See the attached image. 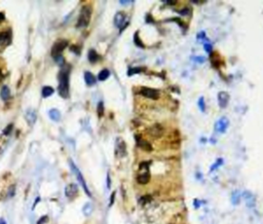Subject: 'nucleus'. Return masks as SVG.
I'll list each match as a JSON object with an SVG mask.
<instances>
[{"instance_id":"31","label":"nucleus","mask_w":263,"mask_h":224,"mask_svg":"<svg viewBox=\"0 0 263 224\" xmlns=\"http://www.w3.org/2000/svg\"><path fill=\"white\" fill-rule=\"evenodd\" d=\"M53 59H55V61L57 62V64H58L59 66H63V65L65 64V59L62 55L56 57V58H53Z\"/></svg>"},{"instance_id":"2","label":"nucleus","mask_w":263,"mask_h":224,"mask_svg":"<svg viewBox=\"0 0 263 224\" xmlns=\"http://www.w3.org/2000/svg\"><path fill=\"white\" fill-rule=\"evenodd\" d=\"M149 161H143L140 163L139 174L137 176V182L142 185H145L150 181V173H149Z\"/></svg>"},{"instance_id":"36","label":"nucleus","mask_w":263,"mask_h":224,"mask_svg":"<svg viewBox=\"0 0 263 224\" xmlns=\"http://www.w3.org/2000/svg\"><path fill=\"white\" fill-rule=\"evenodd\" d=\"M11 129H13V124H9V126H7V127H6V129H5L4 131H3V134H4V135L9 134L10 131H11Z\"/></svg>"},{"instance_id":"44","label":"nucleus","mask_w":263,"mask_h":224,"mask_svg":"<svg viewBox=\"0 0 263 224\" xmlns=\"http://www.w3.org/2000/svg\"><path fill=\"white\" fill-rule=\"evenodd\" d=\"M0 224H6V222H5V220L3 219V218L0 219Z\"/></svg>"},{"instance_id":"13","label":"nucleus","mask_w":263,"mask_h":224,"mask_svg":"<svg viewBox=\"0 0 263 224\" xmlns=\"http://www.w3.org/2000/svg\"><path fill=\"white\" fill-rule=\"evenodd\" d=\"M147 133H148L149 136H151V137H154V138L160 137L163 133V127L160 126V124H154V126H152L151 127H149V129L147 130Z\"/></svg>"},{"instance_id":"43","label":"nucleus","mask_w":263,"mask_h":224,"mask_svg":"<svg viewBox=\"0 0 263 224\" xmlns=\"http://www.w3.org/2000/svg\"><path fill=\"white\" fill-rule=\"evenodd\" d=\"M5 19V16L2 13H0V22H2Z\"/></svg>"},{"instance_id":"12","label":"nucleus","mask_w":263,"mask_h":224,"mask_svg":"<svg viewBox=\"0 0 263 224\" xmlns=\"http://www.w3.org/2000/svg\"><path fill=\"white\" fill-rule=\"evenodd\" d=\"M77 193H78V187L74 183L68 184L66 186V188H65V195H66L68 198H70V200L75 197L76 195H77Z\"/></svg>"},{"instance_id":"22","label":"nucleus","mask_w":263,"mask_h":224,"mask_svg":"<svg viewBox=\"0 0 263 224\" xmlns=\"http://www.w3.org/2000/svg\"><path fill=\"white\" fill-rule=\"evenodd\" d=\"M109 76H110V71H109V70L108 69H103L98 74V79H99V80H101V81H104V80H106V79L108 78Z\"/></svg>"},{"instance_id":"21","label":"nucleus","mask_w":263,"mask_h":224,"mask_svg":"<svg viewBox=\"0 0 263 224\" xmlns=\"http://www.w3.org/2000/svg\"><path fill=\"white\" fill-rule=\"evenodd\" d=\"M241 197H242V193H239V191L236 190L231 195V202H232L233 205H239V202H241Z\"/></svg>"},{"instance_id":"41","label":"nucleus","mask_w":263,"mask_h":224,"mask_svg":"<svg viewBox=\"0 0 263 224\" xmlns=\"http://www.w3.org/2000/svg\"><path fill=\"white\" fill-rule=\"evenodd\" d=\"M163 2H165V3H168L170 5H174V4L177 3V1H171V0H169V1H163Z\"/></svg>"},{"instance_id":"28","label":"nucleus","mask_w":263,"mask_h":224,"mask_svg":"<svg viewBox=\"0 0 263 224\" xmlns=\"http://www.w3.org/2000/svg\"><path fill=\"white\" fill-rule=\"evenodd\" d=\"M97 111H98L99 117H102V116H103V114H104V104H103V102H99Z\"/></svg>"},{"instance_id":"29","label":"nucleus","mask_w":263,"mask_h":224,"mask_svg":"<svg viewBox=\"0 0 263 224\" xmlns=\"http://www.w3.org/2000/svg\"><path fill=\"white\" fill-rule=\"evenodd\" d=\"M199 109L202 112L206 111V104H205V98L203 97H200L199 99Z\"/></svg>"},{"instance_id":"9","label":"nucleus","mask_w":263,"mask_h":224,"mask_svg":"<svg viewBox=\"0 0 263 224\" xmlns=\"http://www.w3.org/2000/svg\"><path fill=\"white\" fill-rule=\"evenodd\" d=\"M115 152L116 155L119 157H122L126 154V142L121 138H118L116 140V145H115Z\"/></svg>"},{"instance_id":"17","label":"nucleus","mask_w":263,"mask_h":224,"mask_svg":"<svg viewBox=\"0 0 263 224\" xmlns=\"http://www.w3.org/2000/svg\"><path fill=\"white\" fill-rule=\"evenodd\" d=\"M0 97H1V99L3 101L8 100V99L10 98V90H9V87L6 86H2L1 92H0Z\"/></svg>"},{"instance_id":"10","label":"nucleus","mask_w":263,"mask_h":224,"mask_svg":"<svg viewBox=\"0 0 263 224\" xmlns=\"http://www.w3.org/2000/svg\"><path fill=\"white\" fill-rule=\"evenodd\" d=\"M218 104L221 108H226L228 106V103H229V99H230V96L228 93L224 92V90H221V92L218 93Z\"/></svg>"},{"instance_id":"35","label":"nucleus","mask_w":263,"mask_h":224,"mask_svg":"<svg viewBox=\"0 0 263 224\" xmlns=\"http://www.w3.org/2000/svg\"><path fill=\"white\" fill-rule=\"evenodd\" d=\"M147 200H148V202H150V200H151V196H149V195H146V196H143V197L140 200V203H141V204H146V203H147Z\"/></svg>"},{"instance_id":"5","label":"nucleus","mask_w":263,"mask_h":224,"mask_svg":"<svg viewBox=\"0 0 263 224\" xmlns=\"http://www.w3.org/2000/svg\"><path fill=\"white\" fill-rule=\"evenodd\" d=\"M114 25L121 31L124 30V28L129 25V21H126V15L123 11H118L114 16Z\"/></svg>"},{"instance_id":"25","label":"nucleus","mask_w":263,"mask_h":224,"mask_svg":"<svg viewBox=\"0 0 263 224\" xmlns=\"http://www.w3.org/2000/svg\"><path fill=\"white\" fill-rule=\"evenodd\" d=\"M222 164H223V158H218V160L215 161V163L213 164V166L211 167L210 173H213L215 170H217L220 166H222Z\"/></svg>"},{"instance_id":"34","label":"nucleus","mask_w":263,"mask_h":224,"mask_svg":"<svg viewBox=\"0 0 263 224\" xmlns=\"http://www.w3.org/2000/svg\"><path fill=\"white\" fill-rule=\"evenodd\" d=\"M197 39H199V40H206V39H207V37H206V33L203 32V31L199 32L197 34Z\"/></svg>"},{"instance_id":"19","label":"nucleus","mask_w":263,"mask_h":224,"mask_svg":"<svg viewBox=\"0 0 263 224\" xmlns=\"http://www.w3.org/2000/svg\"><path fill=\"white\" fill-rule=\"evenodd\" d=\"M87 58H89V61L90 62V63H96L99 59H100V57H99V55L97 53V52H96L95 50H89V55H87Z\"/></svg>"},{"instance_id":"39","label":"nucleus","mask_w":263,"mask_h":224,"mask_svg":"<svg viewBox=\"0 0 263 224\" xmlns=\"http://www.w3.org/2000/svg\"><path fill=\"white\" fill-rule=\"evenodd\" d=\"M119 3L122 5H128L129 3H134V1H124V0H119Z\"/></svg>"},{"instance_id":"3","label":"nucleus","mask_w":263,"mask_h":224,"mask_svg":"<svg viewBox=\"0 0 263 224\" xmlns=\"http://www.w3.org/2000/svg\"><path fill=\"white\" fill-rule=\"evenodd\" d=\"M90 18H92V8L87 5H84V6L81 8L80 15L78 17L77 20V28H86L89 26V22H90Z\"/></svg>"},{"instance_id":"42","label":"nucleus","mask_w":263,"mask_h":224,"mask_svg":"<svg viewBox=\"0 0 263 224\" xmlns=\"http://www.w3.org/2000/svg\"><path fill=\"white\" fill-rule=\"evenodd\" d=\"M110 176H109V174L107 175V187H108V188H110Z\"/></svg>"},{"instance_id":"30","label":"nucleus","mask_w":263,"mask_h":224,"mask_svg":"<svg viewBox=\"0 0 263 224\" xmlns=\"http://www.w3.org/2000/svg\"><path fill=\"white\" fill-rule=\"evenodd\" d=\"M141 71H142V68H140V67H137V68H130L129 71H128V75H129V76H132L133 74H135V73H140Z\"/></svg>"},{"instance_id":"27","label":"nucleus","mask_w":263,"mask_h":224,"mask_svg":"<svg viewBox=\"0 0 263 224\" xmlns=\"http://www.w3.org/2000/svg\"><path fill=\"white\" fill-rule=\"evenodd\" d=\"M16 193V185L15 184H11V185L8 187L7 190V197H13Z\"/></svg>"},{"instance_id":"45","label":"nucleus","mask_w":263,"mask_h":224,"mask_svg":"<svg viewBox=\"0 0 263 224\" xmlns=\"http://www.w3.org/2000/svg\"><path fill=\"white\" fill-rule=\"evenodd\" d=\"M0 76H1V72H0Z\"/></svg>"},{"instance_id":"11","label":"nucleus","mask_w":263,"mask_h":224,"mask_svg":"<svg viewBox=\"0 0 263 224\" xmlns=\"http://www.w3.org/2000/svg\"><path fill=\"white\" fill-rule=\"evenodd\" d=\"M135 140H136V142H137V145L139 146L142 150H144V151H147V152L152 151L151 144L149 142H147L146 140H144V139L141 138L140 135H135Z\"/></svg>"},{"instance_id":"7","label":"nucleus","mask_w":263,"mask_h":224,"mask_svg":"<svg viewBox=\"0 0 263 224\" xmlns=\"http://www.w3.org/2000/svg\"><path fill=\"white\" fill-rule=\"evenodd\" d=\"M68 42L66 40H59L57 41L55 44H53V49H52V56L53 57V58H56V57L58 56H61L62 53H63V50L66 49Z\"/></svg>"},{"instance_id":"26","label":"nucleus","mask_w":263,"mask_h":224,"mask_svg":"<svg viewBox=\"0 0 263 224\" xmlns=\"http://www.w3.org/2000/svg\"><path fill=\"white\" fill-rule=\"evenodd\" d=\"M134 42H135V44L138 45L139 47H144V43L141 41V39L139 37V33L138 32L135 33V35H134Z\"/></svg>"},{"instance_id":"16","label":"nucleus","mask_w":263,"mask_h":224,"mask_svg":"<svg viewBox=\"0 0 263 224\" xmlns=\"http://www.w3.org/2000/svg\"><path fill=\"white\" fill-rule=\"evenodd\" d=\"M84 81H86V86H94V84H96L97 79H96L95 75L93 74V73L86 71V73H84Z\"/></svg>"},{"instance_id":"23","label":"nucleus","mask_w":263,"mask_h":224,"mask_svg":"<svg viewBox=\"0 0 263 224\" xmlns=\"http://www.w3.org/2000/svg\"><path fill=\"white\" fill-rule=\"evenodd\" d=\"M92 212H93V205L90 203L86 204V205L83 206V208H82L83 215H84V216H86V217H89V215L92 214Z\"/></svg>"},{"instance_id":"6","label":"nucleus","mask_w":263,"mask_h":224,"mask_svg":"<svg viewBox=\"0 0 263 224\" xmlns=\"http://www.w3.org/2000/svg\"><path fill=\"white\" fill-rule=\"evenodd\" d=\"M139 94L143 97L151 99V100H157L159 98V92L155 89H151V87L142 86L139 90Z\"/></svg>"},{"instance_id":"15","label":"nucleus","mask_w":263,"mask_h":224,"mask_svg":"<svg viewBox=\"0 0 263 224\" xmlns=\"http://www.w3.org/2000/svg\"><path fill=\"white\" fill-rule=\"evenodd\" d=\"M25 118H26V120H27V123L29 126H33L36 121L37 115H36V112L34 111L33 109H28L26 113H25Z\"/></svg>"},{"instance_id":"40","label":"nucleus","mask_w":263,"mask_h":224,"mask_svg":"<svg viewBox=\"0 0 263 224\" xmlns=\"http://www.w3.org/2000/svg\"><path fill=\"white\" fill-rule=\"evenodd\" d=\"M46 221H47V217H46V216H45V217H42V219L39 220L38 224H43L44 222H46Z\"/></svg>"},{"instance_id":"1","label":"nucleus","mask_w":263,"mask_h":224,"mask_svg":"<svg viewBox=\"0 0 263 224\" xmlns=\"http://www.w3.org/2000/svg\"><path fill=\"white\" fill-rule=\"evenodd\" d=\"M59 87L58 92L62 98L69 97V70H61L58 76Z\"/></svg>"},{"instance_id":"32","label":"nucleus","mask_w":263,"mask_h":224,"mask_svg":"<svg viewBox=\"0 0 263 224\" xmlns=\"http://www.w3.org/2000/svg\"><path fill=\"white\" fill-rule=\"evenodd\" d=\"M203 49H205L206 52L210 53L212 52V45H211V43H209V42H206V43L203 44Z\"/></svg>"},{"instance_id":"20","label":"nucleus","mask_w":263,"mask_h":224,"mask_svg":"<svg viewBox=\"0 0 263 224\" xmlns=\"http://www.w3.org/2000/svg\"><path fill=\"white\" fill-rule=\"evenodd\" d=\"M55 93V90L53 89L52 86H43L42 87V90H41V94H42V97L43 98H47V97H50L52 95H53Z\"/></svg>"},{"instance_id":"33","label":"nucleus","mask_w":263,"mask_h":224,"mask_svg":"<svg viewBox=\"0 0 263 224\" xmlns=\"http://www.w3.org/2000/svg\"><path fill=\"white\" fill-rule=\"evenodd\" d=\"M190 11L191 10L189 9V8H184V9H181L179 11V13L182 16H188V15H190Z\"/></svg>"},{"instance_id":"38","label":"nucleus","mask_w":263,"mask_h":224,"mask_svg":"<svg viewBox=\"0 0 263 224\" xmlns=\"http://www.w3.org/2000/svg\"><path fill=\"white\" fill-rule=\"evenodd\" d=\"M194 60L197 61L199 63H203V62H205V58H203V57H197V58H194Z\"/></svg>"},{"instance_id":"4","label":"nucleus","mask_w":263,"mask_h":224,"mask_svg":"<svg viewBox=\"0 0 263 224\" xmlns=\"http://www.w3.org/2000/svg\"><path fill=\"white\" fill-rule=\"evenodd\" d=\"M69 163H70V167H71V169H72V172L74 173V175L76 176V178H77L78 182L80 183L81 186H82L83 190L86 191V193L89 195V196H92V193H90V191L89 190V187H87V185H86V180H84L83 176H82V174L80 173V171H79V169L77 168V167H76V164L73 163L72 160H70Z\"/></svg>"},{"instance_id":"18","label":"nucleus","mask_w":263,"mask_h":224,"mask_svg":"<svg viewBox=\"0 0 263 224\" xmlns=\"http://www.w3.org/2000/svg\"><path fill=\"white\" fill-rule=\"evenodd\" d=\"M49 115L50 117V119H53V121H59L61 118V113L58 109H50L49 111Z\"/></svg>"},{"instance_id":"14","label":"nucleus","mask_w":263,"mask_h":224,"mask_svg":"<svg viewBox=\"0 0 263 224\" xmlns=\"http://www.w3.org/2000/svg\"><path fill=\"white\" fill-rule=\"evenodd\" d=\"M242 196L245 198L246 204H247V206L249 207V208H254V207H255V205H256L255 197H254V195L251 193V192H249V191L243 192Z\"/></svg>"},{"instance_id":"37","label":"nucleus","mask_w":263,"mask_h":224,"mask_svg":"<svg viewBox=\"0 0 263 224\" xmlns=\"http://www.w3.org/2000/svg\"><path fill=\"white\" fill-rule=\"evenodd\" d=\"M114 198H115V192H112V195H111V197H110V204H109L110 207H111L113 205V203H114Z\"/></svg>"},{"instance_id":"24","label":"nucleus","mask_w":263,"mask_h":224,"mask_svg":"<svg viewBox=\"0 0 263 224\" xmlns=\"http://www.w3.org/2000/svg\"><path fill=\"white\" fill-rule=\"evenodd\" d=\"M9 38V35L7 33H0V49H1L2 45L6 44Z\"/></svg>"},{"instance_id":"8","label":"nucleus","mask_w":263,"mask_h":224,"mask_svg":"<svg viewBox=\"0 0 263 224\" xmlns=\"http://www.w3.org/2000/svg\"><path fill=\"white\" fill-rule=\"evenodd\" d=\"M228 126H229V120H228L227 117H221L220 119H218L215 123V132L220 133V134H223V133L226 132Z\"/></svg>"}]
</instances>
